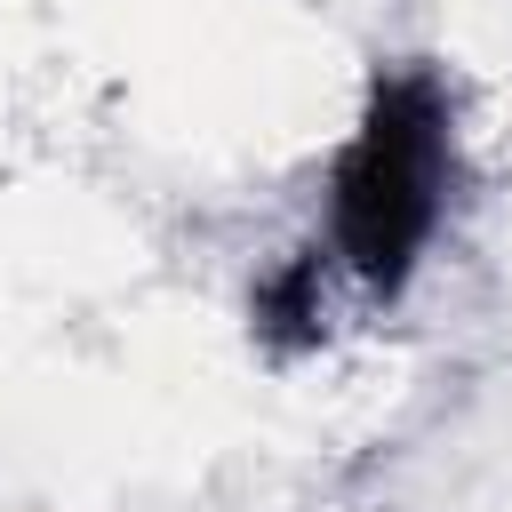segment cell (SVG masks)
I'll return each instance as SVG.
<instances>
[{"instance_id": "1", "label": "cell", "mask_w": 512, "mask_h": 512, "mask_svg": "<svg viewBox=\"0 0 512 512\" xmlns=\"http://www.w3.org/2000/svg\"><path fill=\"white\" fill-rule=\"evenodd\" d=\"M456 104L440 72L384 64L328 176V256L360 296H400L448 216Z\"/></svg>"}, {"instance_id": "2", "label": "cell", "mask_w": 512, "mask_h": 512, "mask_svg": "<svg viewBox=\"0 0 512 512\" xmlns=\"http://www.w3.org/2000/svg\"><path fill=\"white\" fill-rule=\"evenodd\" d=\"M328 264H336L328 248H296L280 272L256 280V336L272 352L320 344V328H328Z\"/></svg>"}]
</instances>
